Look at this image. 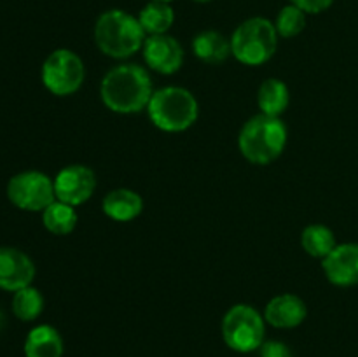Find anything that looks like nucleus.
Wrapping results in <instances>:
<instances>
[{
  "label": "nucleus",
  "mask_w": 358,
  "mask_h": 357,
  "mask_svg": "<svg viewBox=\"0 0 358 357\" xmlns=\"http://www.w3.org/2000/svg\"><path fill=\"white\" fill-rule=\"evenodd\" d=\"M154 94L152 77L138 63H121L108 70L100 84L105 107L115 114H136L147 111Z\"/></svg>",
  "instance_id": "obj_1"
},
{
  "label": "nucleus",
  "mask_w": 358,
  "mask_h": 357,
  "mask_svg": "<svg viewBox=\"0 0 358 357\" xmlns=\"http://www.w3.org/2000/svg\"><path fill=\"white\" fill-rule=\"evenodd\" d=\"M94 44L105 56L114 59L131 58L142 51L147 34L138 18L122 9H108L94 23Z\"/></svg>",
  "instance_id": "obj_2"
},
{
  "label": "nucleus",
  "mask_w": 358,
  "mask_h": 357,
  "mask_svg": "<svg viewBox=\"0 0 358 357\" xmlns=\"http://www.w3.org/2000/svg\"><path fill=\"white\" fill-rule=\"evenodd\" d=\"M287 132L282 118L257 114L248 119L240 130L238 147L247 161L254 164H269L285 150Z\"/></svg>",
  "instance_id": "obj_3"
},
{
  "label": "nucleus",
  "mask_w": 358,
  "mask_h": 357,
  "mask_svg": "<svg viewBox=\"0 0 358 357\" xmlns=\"http://www.w3.org/2000/svg\"><path fill=\"white\" fill-rule=\"evenodd\" d=\"M147 114L156 128L168 133H180L191 128L199 115L194 94L182 86H166L154 91Z\"/></svg>",
  "instance_id": "obj_4"
},
{
  "label": "nucleus",
  "mask_w": 358,
  "mask_h": 357,
  "mask_svg": "<svg viewBox=\"0 0 358 357\" xmlns=\"http://www.w3.org/2000/svg\"><path fill=\"white\" fill-rule=\"evenodd\" d=\"M278 31L275 23L262 16L245 20L231 35V52L240 63L259 66L269 62L278 49Z\"/></svg>",
  "instance_id": "obj_5"
},
{
  "label": "nucleus",
  "mask_w": 358,
  "mask_h": 357,
  "mask_svg": "<svg viewBox=\"0 0 358 357\" xmlns=\"http://www.w3.org/2000/svg\"><path fill=\"white\" fill-rule=\"evenodd\" d=\"M266 336V318L250 304H234L222 318V338L231 350L240 354L261 349Z\"/></svg>",
  "instance_id": "obj_6"
},
{
  "label": "nucleus",
  "mask_w": 358,
  "mask_h": 357,
  "mask_svg": "<svg viewBox=\"0 0 358 357\" xmlns=\"http://www.w3.org/2000/svg\"><path fill=\"white\" fill-rule=\"evenodd\" d=\"M42 84L56 97H70L77 93L86 79L83 58L72 49H55L42 63Z\"/></svg>",
  "instance_id": "obj_7"
},
{
  "label": "nucleus",
  "mask_w": 358,
  "mask_h": 357,
  "mask_svg": "<svg viewBox=\"0 0 358 357\" xmlns=\"http://www.w3.org/2000/svg\"><path fill=\"white\" fill-rule=\"evenodd\" d=\"M7 198L24 212H42L56 200L55 178L38 170L20 172L7 182Z\"/></svg>",
  "instance_id": "obj_8"
},
{
  "label": "nucleus",
  "mask_w": 358,
  "mask_h": 357,
  "mask_svg": "<svg viewBox=\"0 0 358 357\" xmlns=\"http://www.w3.org/2000/svg\"><path fill=\"white\" fill-rule=\"evenodd\" d=\"M96 189V174L86 164H69L55 177L56 200L79 206L93 196Z\"/></svg>",
  "instance_id": "obj_9"
},
{
  "label": "nucleus",
  "mask_w": 358,
  "mask_h": 357,
  "mask_svg": "<svg viewBox=\"0 0 358 357\" xmlns=\"http://www.w3.org/2000/svg\"><path fill=\"white\" fill-rule=\"evenodd\" d=\"M142 55L147 69L161 76H171L184 65V48L168 34L147 35Z\"/></svg>",
  "instance_id": "obj_10"
},
{
  "label": "nucleus",
  "mask_w": 358,
  "mask_h": 357,
  "mask_svg": "<svg viewBox=\"0 0 358 357\" xmlns=\"http://www.w3.org/2000/svg\"><path fill=\"white\" fill-rule=\"evenodd\" d=\"M35 265L30 255L16 247H0V289L16 293L31 286Z\"/></svg>",
  "instance_id": "obj_11"
},
{
  "label": "nucleus",
  "mask_w": 358,
  "mask_h": 357,
  "mask_svg": "<svg viewBox=\"0 0 358 357\" xmlns=\"http://www.w3.org/2000/svg\"><path fill=\"white\" fill-rule=\"evenodd\" d=\"M322 270L331 284L339 287L358 286V244H338L322 261Z\"/></svg>",
  "instance_id": "obj_12"
},
{
  "label": "nucleus",
  "mask_w": 358,
  "mask_h": 357,
  "mask_svg": "<svg viewBox=\"0 0 358 357\" xmlns=\"http://www.w3.org/2000/svg\"><path fill=\"white\" fill-rule=\"evenodd\" d=\"M308 317V307L303 298L296 294H278L266 304L264 318L269 326L278 329H292L303 324Z\"/></svg>",
  "instance_id": "obj_13"
},
{
  "label": "nucleus",
  "mask_w": 358,
  "mask_h": 357,
  "mask_svg": "<svg viewBox=\"0 0 358 357\" xmlns=\"http://www.w3.org/2000/svg\"><path fill=\"white\" fill-rule=\"evenodd\" d=\"M101 210L108 219L115 220V223H129L142 214L143 198L133 189H112L103 196Z\"/></svg>",
  "instance_id": "obj_14"
},
{
  "label": "nucleus",
  "mask_w": 358,
  "mask_h": 357,
  "mask_svg": "<svg viewBox=\"0 0 358 357\" xmlns=\"http://www.w3.org/2000/svg\"><path fill=\"white\" fill-rule=\"evenodd\" d=\"M192 51H194L196 58L201 59L203 63L208 65H219V63L226 62L231 52V38L220 34L217 30H203L192 38Z\"/></svg>",
  "instance_id": "obj_15"
},
{
  "label": "nucleus",
  "mask_w": 358,
  "mask_h": 357,
  "mask_svg": "<svg viewBox=\"0 0 358 357\" xmlns=\"http://www.w3.org/2000/svg\"><path fill=\"white\" fill-rule=\"evenodd\" d=\"M27 357H62L63 340L58 329L49 324L35 326L24 340Z\"/></svg>",
  "instance_id": "obj_16"
},
{
  "label": "nucleus",
  "mask_w": 358,
  "mask_h": 357,
  "mask_svg": "<svg viewBox=\"0 0 358 357\" xmlns=\"http://www.w3.org/2000/svg\"><path fill=\"white\" fill-rule=\"evenodd\" d=\"M290 104L289 86L282 79L269 77L259 86L257 91V105L261 108V114L275 115L280 118L287 111Z\"/></svg>",
  "instance_id": "obj_17"
},
{
  "label": "nucleus",
  "mask_w": 358,
  "mask_h": 357,
  "mask_svg": "<svg viewBox=\"0 0 358 357\" xmlns=\"http://www.w3.org/2000/svg\"><path fill=\"white\" fill-rule=\"evenodd\" d=\"M42 224L45 230L58 237H65L76 230L77 223H79V216H77L76 206L63 203L59 200H55L51 205L45 210H42Z\"/></svg>",
  "instance_id": "obj_18"
},
{
  "label": "nucleus",
  "mask_w": 358,
  "mask_h": 357,
  "mask_svg": "<svg viewBox=\"0 0 358 357\" xmlns=\"http://www.w3.org/2000/svg\"><path fill=\"white\" fill-rule=\"evenodd\" d=\"M336 245L338 241H336L334 231L325 224H310L301 233V247L315 259L324 261L334 251Z\"/></svg>",
  "instance_id": "obj_19"
},
{
  "label": "nucleus",
  "mask_w": 358,
  "mask_h": 357,
  "mask_svg": "<svg viewBox=\"0 0 358 357\" xmlns=\"http://www.w3.org/2000/svg\"><path fill=\"white\" fill-rule=\"evenodd\" d=\"M136 18L147 35H161L168 34V30L173 27L175 10L170 4L149 0V4L142 7Z\"/></svg>",
  "instance_id": "obj_20"
},
{
  "label": "nucleus",
  "mask_w": 358,
  "mask_h": 357,
  "mask_svg": "<svg viewBox=\"0 0 358 357\" xmlns=\"http://www.w3.org/2000/svg\"><path fill=\"white\" fill-rule=\"evenodd\" d=\"M44 310V296L34 286L16 290L13 296V314L23 322H31Z\"/></svg>",
  "instance_id": "obj_21"
},
{
  "label": "nucleus",
  "mask_w": 358,
  "mask_h": 357,
  "mask_svg": "<svg viewBox=\"0 0 358 357\" xmlns=\"http://www.w3.org/2000/svg\"><path fill=\"white\" fill-rule=\"evenodd\" d=\"M306 16L308 14L301 10L297 6H294V4L282 7V10H280L275 20V28L280 37H297L306 28Z\"/></svg>",
  "instance_id": "obj_22"
},
{
  "label": "nucleus",
  "mask_w": 358,
  "mask_h": 357,
  "mask_svg": "<svg viewBox=\"0 0 358 357\" xmlns=\"http://www.w3.org/2000/svg\"><path fill=\"white\" fill-rule=\"evenodd\" d=\"M259 356L261 357H294L292 350L285 345L283 342H276V340H269L264 342L259 349Z\"/></svg>",
  "instance_id": "obj_23"
},
{
  "label": "nucleus",
  "mask_w": 358,
  "mask_h": 357,
  "mask_svg": "<svg viewBox=\"0 0 358 357\" xmlns=\"http://www.w3.org/2000/svg\"><path fill=\"white\" fill-rule=\"evenodd\" d=\"M290 4L299 7L306 14H320L334 4V0H290Z\"/></svg>",
  "instance_id": "obj_24"
},
{
  "label": "nucleus",
  "mask_w": 358,
  "mask_h": 357,
  "mask_svg": "<svg viewBox=\"0 0 358 357\" xmlns=\"http://www.w3.org/2000/svg\"><path fill=\"white\" fill-rule=\"evenodd\" d=\"M192 2H198V4H206V2H212V0H192Z\"/></svg>",
  "instance_id": "obj_25"
},
{
  "label": "nucleus",
  "mask_w": 358,
  "mask_h": 357,
  "mask_svg": "<svg viewBox=\"0 0 358 357\" xmlns=\"http://www.w3.org/2000/svg\"><path fill=\"white\" fill-rule=\"evenodd\" d=\"M154 2H166V4H171L173 0H154Z\"/></svg>",
  "instance_id": "obj_26"
}]
</instances>
